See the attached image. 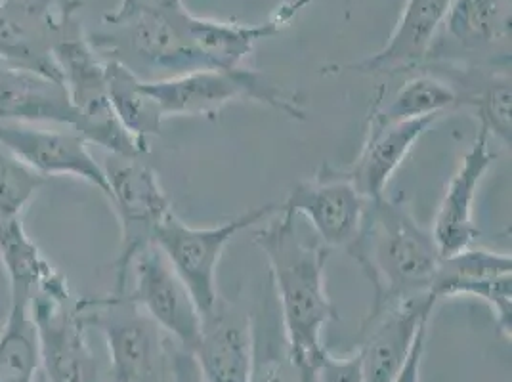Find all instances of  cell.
I'll return each mask as SVG.
<instances>
[{"label": "cell", "mask_w": 512, "mask_h": 382, "mask_svg": "<svg viewBox=\"0 0 512 382\" xmlns=\"http://www.w3.org/2000/svg\"><path fill=\"white\" fill-rule=\"evenodd\" d=\"M297 216L278 211L256 230L253 241L264 253L279 316L297 363H316L325 352L321 333L337 318L335 306L325 291V266L331 249L308 245L297 232Z\"/></svg>", "instance_id": "obj_1"}, {"label": "cell", "mask_w": 512, "mask_h": 382, "mask_svg": "<svg viewBox=\"0 0 512 382\" xmlns=\"http://www.w3.org/2000/svg\"><path fill=\"white\" fill-rule=\"evenodd\" d=\"M375 287V304L427 295L442 256L404 199L367 201L360 234L346 249Z\"/></svg>", "instance_id": "obj_2"}, {"label": "cell", "mask_w": 512, "mask_h": 382, "mask_svg": "<svg viewBox=\"0 0 512 382\" xmlns=\"http://www.w3.org/2000/svg\"><path fill=\"white\" fill-rule=\"evenodd\" d=\"M144 86L161 109L163 119L213 117L234 102H258L300 121L306 117L295 96L249 67L197 69L176 77L144 81Z\"/></svg>", "instance_id": "obj_3"}, {"label": "cell", "mask_w": 512, "mask_h": 382, "mask_svg": "<svg viewBox=\"0 0 512 382\" xmlns=\"http://www.w3.org/2000/svg\"><path fill=\"white\" fill-rule=\"evenodd\" d=\"M86 325H96L109 350L111 382H167L172 339L125 295L83 298Z\"/></svg>", "instance_id": "obj_4"}, {"label": "cell", "mask_w": 512, "mask_h": 382, "mask_svg": "<svg viewBox=\"0 0 512 382\" xmlns=\"http://www.w3.org/2000/svg\"><path fill=\"white\" fill-rule=\"evenodd\" d=\"M54 56L65 92L77 115L75 132L115 157H142L146 149L115 117L107 94L106 60L98 56L94 44L71 27L56 44Z\"/></svg>", "instance_id": "obj_5"}, {"label": "cell", "mask_w": 512, "mask_h": 382, "mask_svg": "<svg viewBox=\"0 0 512 382\" xmlns=\"http://www.w3.org/2000/svg\"><path fill=\"white\" fill-rule=\"evenodd\" d=\"M41 365L48 382H102L100 365L86 340L81 300H73L65 277L52 270L31 298Z\"/></svg>", "instance_id": "obj_6"}, {"label": "cell", "mask_w": 512, "mask_h": 382, "mask_svg": "<svg viewBox=\"0 0 512 382\" xmlns=\"http://www.w3.org/2000/svg\"><path fill=\"white\" fill-rule=\"evenodd\" d=\"M278 211L279 205H262L213 228H193L174 213L161 222L153 235V245L167 256L176 274L190 289L201 318H207L220 300L216 272L226 247L241 232L266 222Z\"/></svg>", "instance_id": "obj_7"}, {"label": "cell", "mask_w": 512, "mask_h": 382, "mask_svg": "<svg viewBox=\"0 0 512 382\" xmlns=\"http://www.w3.org/2000/svg\"><path fill=\"white\" fill-rule=\"evenodd\" d=\"M142 157H109L106 170L109 201L121 222V249L115 260V287L111 295L127 293L132 260L153 243L161 222L174 213L159 176Z\"/></svg>", "instance_id": "obj_8"}, {"label": "cell", "mask_w": 512, "mask_h": 382, "mask_svg": "<svg viewBox=\"0 0 512 382\" xmlns=\"http://www.w3.org/2000/svg\"><path fill=\"white\" fill-rule=\"evenodd\" d=\"M77 10L79 0L0 2V64L62 83L54 48Z\"/></svg>", "instance_id": "obj_9"}, {"label": "cell", "mask_w": 512, "mask_h": 382, "mask_svg": "<svg viewBox=\"0 0 512 382\" xmlns=\"http://www.w3.org/2000/svg\"><path fill=\"white\" fill-rule=\"evenodd\" d=\"M134 287L125 297L148 314L178 346L195 352L203 318L190 289L153 243L132 260Z\"/></svg>", "instance_id": "obj_10"}, {"label": "cell", "mask_w": 512, "mask_h": 382, "mask_svg": "<svg viewBox=\"0 0 512 382\" xmlns=\"http://www.w3.org/2000/svg\"><path fill=\"white\" fill-rule=\"evenodd\" d=\"M367 199L342 174V170L325 165L312 180H302L279 211L302 214L327 249H348L360 234Z\"/></svg>", "instance_id": "obj_11"}, {"label": "cell", "mask_w": 512, "mask_h": 382, "mask_svg": "<svg viewBox=\"0 0 512 382\" xmlns=\"http://www.w3.org/2000/svg\"><path fill=\"white\" fill-rule=\"evenodd\" d=\"M436 304L438 298L427 293L371 310L362 329V348L358 350L363 382H394Z\"/></svg>", "instance_id": "obj_12"}, {"label": "cell", "mask_w": 512, "mask_h": 382, "mask_svg": "<svg viewBox=\"0 0 512 382\" xmlns=\"http://www.w3.org/2000/svg\"><path fill=\"white\" fill-rule=\"evenodd\" d=\"M85 138L75 130H52L18 121H0V148L43 176H71L109 197L106 170L96 163Z\"/></svg>", "instance_id": "obj_13"}, {"label": "cell", "mask_w": 512, "mask_h": 382, "mask_svg": "<svg viewBox=\"0 0 512 382\" xmlns=\"http://www.w3.org/2000/svg\"><path fill=\"white\" fill-rule=\"evenodd\" d=\"M442 298L472 297L488 304L501 333L511 337L512 256L469 247L440 260L432 291Z\"/></svg>", "instance_id": "obj_14"}, {"label": "cell", "mask_w": 512, "mask_h": 382, "mask_svg": "<svg viewBox=\"0 0 512 382\" xmlns=\"http://www.w3.org/2000/svg\"><path fill=\"white\" fill-rule=\"evenodd\" d=\"M491 140L486 128H478L474 142L463 155L438 205L430 234L442 258L469 249L480 235L474 224V203L482 180L497 159V153L491 149Z\"/></svg>", "instance_id": "obj_15"}, {"label": "cell", "mask_w": 512, "mask_h": 382, "mask_svg": "<svg viewBox=\"0 0 512 382\" xmlns=\"http://www.w3.org/2000/svg\"><path fill=\"white\" fill-rule=\"evenodd\" d=\"M308 2L310 0L285 2L270 20L255 25L207 20L186 10L182 14V27L205 69H239L245 67L258 41L276 37Z\"/></svg>", "instance_id": "obj_16"}, {"label": "cell", "mask_w": 512, "mask_h": 382, "mask_svg": "<svg viewBox=\"0 0 512 382\" xmlns=\"http://www.w3.org/2000/svg\"><path fill=\"white\" fill-rule=\"evenodd\" d=\"M436 121H440V117L398 123H381L369 117L362 151L354 165L342 170V174L367 201L381 199L390 178L404 163L407 153L436 125Z\"/></svg>", "instance_id": "obj_17"}, {"label": "cell", "mask_w": 512, "mask_h": 382, "mask_svg": "<svg viewBox=\"0 0 512 382\" xmlns=\"http://www.w3.org/2000/svg\"><path fill=\"white\" fill-rule=\"evenodd\" d=\"M453 0H407L394 33L379 52L356 65L367 75H398L423 64L434 50Z\"/></svg>", "instance_id": "obj_18"}, {"label": "cell", "mask_w": 512, "mask_h": 382, "mask_svg": "<svg viewBox=\"0 0 512 382\" xmlns=\"http://www.w3.org/2000/svg\"><path fill=\"white\" fill-rule=\"evenodd\" d=\"M205 382H249L253 361L251 316L237 312L222 298L203 319V333L193 352Z\"/></svg>", "instance_id": "obj_19"}, {"label": "cell", "mask_w": 512, "mask_h": 382, "mask_svg": "<svg viewBox=\"0 0 512 382\" xmlns=\"http://www.w3.org/2000/svg\"><path fill=\"white\" fill-rule=\"evenodd\" d=\"M186 10L188 8L169 14H142L115 29L127 39V48L136 60L151 69L167 71V77L184 75L205 69L182 27V14Z\"/></svg>", "instance_id": "obj_20"}, {"label": "cell", "mask_w": 512, "mask_h": 382, "mask_svg": "<svg viewBox=\"0 0 512 382\" xmlns=\"http://www.w3.org/2000/svg\"><path fill=\"white\" fill-rule=\"evenodd\" d=\"M0 121L56 123L73 130L77 127V115L62 83L2 64Z\"/></svg>", "instance_id": "obj_21"}, {"label": "cell", "mask_w": 512, "mask_h": 382, "mask_svg": "<svg viewBox=\"0 0 512 382\" xmlns=\"http://www.w3.org/2000/svg\"><path fill=\"white\" fill-rule=\"evenodd\" d=\"M444 25L459 50L486 54L509 41L511 8L505 0H453Z\"/></svg>", "instance_id": "obj_22"}, {"label": "cell", "mask_w": 512, "mask_h": 382, "mask_svg": "<svg viewBox=\"0 0 512 382\" xmlns=\"http://www.w3.org/2000/svg\"><path fill=\"white\" fill-rule=\"evenodd\" d=\"M107 94L121 127L148 151V138L161 134L163 115L140 75L121 60H106Z\"/></svg>", "instance_id": "obj_23"}, {"label": "cell", "mask_w": 512, "mask_h": 382, "mask_svg": "<svg viewBox=\"0 0 512 382\" xmlns=\"http://www.w3.org/2000/svg\"><path fill=\"white\" fill-rule=\"evenodd\" d=\"M41 367L37 327L31 300L10 298V310L0 331V382H35Z\"/></svg>", "instance_id": "obj_24"}, {"label": "cell", "mask_w": 512, "mask_h": 382, "mask_svg": "<svg viewBox=\"0 0 512 382\" xmlns=\"http://www.w3.org/2000/svg\"><path fill=\"white\" fill-rule=\"evenodd\" d=\"M459 106V96L453 85L434 75H417L407 79L402 88L383 104H377L371 111V119L381 123L413 121L425 117H444L449 109Z\"/></svg>", "instance_id": "obj_25"}, {"label": "cell", "mask_w": 512, "mask_h": 382, "mask_svg": "<svg viewBox=\"0 0 512 382\" xmlns=\"http://www.w3.org/2000/svg\"><path fill=\"white\" fill-rule=\"evenodd\" d=\"M278 310L268 304L251 316L253 361L249 382H299V365L293 358Z\"/></svg>", "instance_id": "obj_26"}, {"label": "cell", "mask_w": 512, "mask_h": 382, "mask_svg": "<svg viewBox=\"0 0 512 382\" xmlns=\"http://www.w3.org/2000/svg\"><path fill=\"white\" fill-rule=\"evenodd\" d=\"M0 262L10 281V298L31 300L54 268L27 235L22 218L0 222Z\"/></svg>", "instance_id": "obj_27"}, {"label": "cell", "mask_w": 512, "mask_h": 382, "mask_svg": "<svg viewBox=\"0 0 512 382\" xmlns=\"http://www.w3.org/2000/svg\"><path fill=\"white\" fill-rule=\"evenodd\" d=\"M459 104L476 109L478 127H484L491 138L511 144V77L507 73H491L480 83L467 85L459 92Z\"/></svg>", "instance_id": "obj_28"}, {"label": "cell", "mask_w": 512, "mask_h": 382, "mask_svg": "<svg viewBox=\"0 0 512 382\" xmlns=\"http://www.w3.org/2000/svg\"><path fill=\"white\" fill-rule=\"evenodd\" d=\"M46 176L0 148V222L22 218L33 197L43 190Z\"/></svg>", "instance_id": "obj_29"}, {"label": "cell", "mask_w": 512, "mask_h": 382, "mask_svg": "<svg viewBox=\"0 0 512 382\" xmlns=\"http://www.w3.org/2000/svg\"><path fill=\"white\" fill-rule=\"evenodd\" d=\"M186 8L184 0H121L113 12H107L104 22L121 27L142 14H169Z\"/></svg>", "instance_id": "obj_30"}, {"label": "cell", "mask_w": 512, "mask_h": 382, "mask_svg": "<svg viewBox=\"0 0 512 382\" xmlns=\"http://www.w3.org/2000/svg\"><path fill=\"white\" fill-rule=\"evenodd\" d=\"M314 367L318 382H363L362 361L358 352L348 358H335L325 350Z\"/></svg>", "instance_id": "obj_31"}, {"label": "cell", "mask_w": 512, "mask_h": 382, "mask_svg": "<svg viewBox=\"0 0 512 382\" xmlns=\"http://www.w3.org/2000/svg\"><path fill=\"white\" fill-rule=\"evenodd\" d=\"M167 382H205L199 361L190 350H184L174 340L171 344L169 360V381Z\"/></svg>", "instance_id": "obj_32"}, {"label": "cell", "mask_w": 512, "mask_h": 382, "mask_svg": "<svg viewBox=\"0 0 512 382\" xmlns=\"http://www.w3.org/2000/svg\"><path fill=\"white\" fill-rule=\"evenodd\" d=\"M428 323H425L415 339V344L411 348V354L407 358L406 365L398 373L394 382H419L421 381V365H423V356H425V346H427Z\"/></svg>", "instance_id": "obj_33"}, {"label": "cell", "mask_w": 512, "mask_h": 382, "mask_svg": "<svg viewBox=\"0 0 512 382\" xmlns=\"http://www.w3.org/2000/svg\"><path fill=\"white\" fill-rule=\"evenodd\" d=\"M299 365V382H318L314 363H297Z\"/></svg>", "instance_id": "obj_34"}, {"label": "cell", "mask_w": 512, "mask_h": 382, "mask_svg": "<svg viewBox=\"0 0 512 382\" xmlns=\"http://www.w3.org/2000/svg\"><path fill=\"white\" fill-rule=\"evenodd\" d=\"M0 2H4V0H0Z\"/></svg>", "instance_id": "obj_35"}]
</instances>
